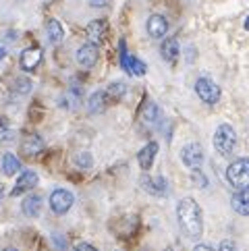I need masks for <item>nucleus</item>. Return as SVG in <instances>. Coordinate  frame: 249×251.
<instances>
[{
  "instance_id": "obj_1",
  "label": "nucleus",
  "mask_w": 249,
  "mask_h": 251,
  "mask_svg": "<svg viewBox=\"0 0 249 251\" xmlns=\"http://www.w3.org/2000/svg\"><path fill=\"white\" fill-rule=\"evenodd\" d=\"M176 218H179L181 228L185 230V235H189L191 239H199L203 232V218H201V210L195 200L185 197L179 201L176 208Z\"/></svg>"
},
{
  "instance_id": "obj_8",
  "label": "nucleus",
  "mask_w": 249,
  "mask_h": 251,
  "mask_svg": "<svg viewBox=\"0 0 249 251\" xmlns=\"http://www.w3.org/2000/svg\"><path fill=\"white\" fill-rule=\"evenodd\" d=\"M35 185H38V175H35L33 170H23V173L19 175V178H17L15 187H13V195H21L25 191L33 189Z\"/></svg>"
},
{
  "instance_id": "obj_17",
  "label": "nucleus",
  "mask_w": 249,
  "mask_h": 251,
  "mask_svg": "<svg viewBox=\"0 0 249 251\" xmlns=\"http://www.w3.org/2000/svg\"><path fill=\"white\" fill-rule=\"evenodd\" d=\"M230 205L237 214L241 216H249V191H237L230 200Z\"/></svg>"
},
{
  "instance_id": "obj_19",
  "label": "nucleus",
  "mask_w": 249,
  "mask_h": 251,
  "mask_svg": "<svg viewBox=\"0 0 249 251\" xmlns=\"http://www.w3.org/2000/svg\"><path fill=\"white\" fill-rule=\"evenodd\" d=\"M46 31H48V38L52 44H58V42H62V38H65V29H62V25L56 19H50L46 23Z\"/></svg>"
},
{
  "instance_id": "obj_20",
  "label": "nucleus",
  "mask_w": 249,
  "mask_h": 251,
  "mask_svg": "<svg viewBox=\"0 0 249 251\" xmlns=\"http://www.w3.org/2000/svg\"><path fill=\"white\" fill-rule=\"evenodd\" d=\"M19 168H21V162H19V158L13 156V154H6L2 158V173L8 175V176H13L19 173Z\"/></svg>"
},
{
  "instance_id": "obj_35",
  "label": "nucleus",
  "mask_w": 249,
  "mask_h": 251,
  "mask_svg": "<svg viewBox=\"0 0 249 251\" xmlns=\"http://www.w3.org/2000/svg\"><path fill=\"white\" fill-rule=\"evenodd\" d=\"M166 251H173V249H166Z\"/></svg>"
},
{
  "instance_id": "obj_23",
  "label": "nucleus",
  "mask_w": 249,
  "mask_h": 251,
  "mask_svg": "<svg viewBox=\"0 0 249 251\" xmlns=\"http://www.w3.org/2000/svg\"><path fill=\"white\" fill-rule=\"evenodd\" d=\"M156 119H158V106L154 102H148L146 110H144V121L152 125V123H156Z\"/></svg>"
},
{
  "instance_id": "obj_26",
  "label": "nucleus",
  "mask_w": 249,
  "mask_h": 251,
  "mask_svg": "<svg viewBox=\"0 0 249 251\" xmlns=\"http://www.w3.org/2000/svg\"><path fill=\"white\" fill-rule=\"evenodd\" d=\"M17 87H19L21 94H27L31 89V81H29V79H19V81H17Z\"/></svg>"
},
{
  "instance_id": "obj_24",
  "label": "nucleus",
  "mask_w": 249,
  "mask_h": 251,
  "mask_svg": "<svg viewBox=\"0 0 249 251\" xmlns=\"http://www.w3.org/2000/svg\"><path fill=\"white\" fill-rule=\"evenodd\" d=\"M191 178H193V183H195V185H198V187H201V189H203V187L208 185L206 176L201 175V170H199V168H193V173H191Z\"/></svg>"
},
{
  "instance_id": "obj_2",
  "label": "nucleus",
  "mask_w": 249,
  "mask_h": 251,
  "mask_svg": "<svg viewBox=\"0 0 249 251\" xmlns=\"http://www.w3.org/2000/svg\"><path fill=\"white\" fill-rule=\"evenodd\" d=\"M228 183L239 191H249V160L239 158L226 168Z\"/></svg>"
},
{
  "instance_id": "obj_34",
  "label": "nucleus",
  "mask_w": 249,
  "mask_h": 251,
  "mask_svg": "<svg viewBox=\"0 0 249 251\" xmlns=\"http://www.w3.org/2000/svg\"><path fill=\"white\" fill-rule=\"evenodd\" d=\"M2 251H19V249H13V247H6V249H2Z\"/></svg>"
},
{
  "instance_id": "obj_32",
  "label": "nucleus",
  "mask_w": 249,
  "mask_h": 251,
  "mask_svg": "<svg viewBox=\"0 0 249 251\" xmlns=\"http://www.w3.org/2000/svg\"><path fill=\"white\" fill-rule=\"evenodd\" d=\"M2 189H4V187L0 185V201H2V195H4V191H2Z\"/></svg>"
},
{
  "instance_id": "obj_25",
  "label": "nucleus",
  "mask_w": 249,
  "mask_h": 251,
  "mask_svg": "<svg viewBox=\"0 0 249 251\" xmlns=\"http://www.w3.org/2000/svg\"><path fill=\"white\" fill-rule=\"evenodd\" d=\"M52 243H54V247L58 249V251H67V239L62 237V235H52Z\"/></svg>"
},
{
  "instance_id": "obj_31",
  "label": "nucleus",
  "mask_w": 249,
  "mask_h": 251,
  "mask_svg": "<svg viewBox=\"0 0 249 251\" xmlns=\"http://www.w3.org/2000/svg\"><path fill=\"white\" fill-rule=\"evenodd\" d=\"M4 54H6V52H4V48H0V60L4 58Z\"/></svg>"
},
{
  "instance_id": "obj_27",
  "label": "nucleus",
  "mask_w": 249,
  "mask_h": 251,
  "mask_svg": "<svg viewBox=\"0 0 249 251\" xmlns=\"http://www.w3.org/2000/svg\"><path fill=\"white\" fill-rule=\"evenodd\" d=\"M218 251H237V245H235V241H222L220 243V247H218Z\"/></svg>"
},
{
  "instance_id": "obj_6",
  "label": "nucleus",
  "mask_w": 249,
  "mask_h": 251,
  "mask_svg": "<svg viewBox=\"0 0 249 251\" xmlns=\"http://www.w3.org/2000/svg\"><path fill=\"white\" fill-rule=\"evenodd\" d=\"M181 158H183V164L189 166V168H199L203 164V150L199 143H189L185 146L181 151Z\"/></svg>"
},
{
  "instance_id": "obj_5",
  "label": "nucleus",
  "mask_w": 249,
  "mask_h": 251,
  "mask_svg": "<svg viewBox=\"0 0 249 251\" xmlns=\"http://www.w3.org/2000/svg\"><path fill=\"white\" fill-rule=\"evenodd\" d=\"M71 205H73V195H71L67 189H56L52 191L50 195V208L54 214L62 216V214H67L71 210Z\"/></svg>"
},
{
  "instance_id": "obj_10",
  "label": "nucleus",
  "mask_w": 249,
  "mask_h": 251,
  "mask_svg": "<svg viewBox=\"0 0 249 251\" xmlns=\"http://www.w3.org/2000/svg\"><path fill=\"white\" fill-rule=\"evenodd\" d=\"M96 60H98V46H96V44H85V46L79 48L77 62L83 69H92L96 65Z\"/></svg>"
},
{
  "instance_id": "obj_16",
  "label": "nucleus",
  "mask_w": 249,
  "mask_h": 251,
  "mask_svg": "<svg viewBox=\"0 0 249 251\" xmlns=\"http://www.w3.org/2000/svg\"><path fill=\"white\" fill-rule=\"evenodd\" d=\"M110 98H108V92H96L90 96V102H87V106H90V112L92 114H100L106 110V106H108Z\"/></svg>"
},
{
  "instance_id": "obj_7",
  "label": "nucleus",
  "mask_w": 249,
  "mask_h": 251,
  "mask_svg": "<svg viewBox=\"0 0 249 251\" xmlns=\"http://www.w3.org/2000/svg\"><path fill=\"white\" fill-rule=\"evenodd\" d=\"M106 29H108V23H106V19H96L92 21L90 25H87V40H90V44H102L104 38H106Z\"/></svg>"
},
{
  "instance_id": "obj_4",
  "label": "nucleus",
  "mask_w": 249,
  "mask_h": 251,
  "mask_svg": "<svg viewBox=\"0 0 249 251\" xmlns=\"http://www.w3.org/2000/svg\"><path fill=\"white\" fill-rule=\"evenodd\" d=\"M195 94L201 98V102L206 104H216L220 100V87L208 77H201L195 81Z\"/></svg>"
},
{
  "instance_id": "obj_22",
  "label": "nucleus",
  "mask_w": 249,
  "mask_h": 251,
  "mask_svg": "<svg viewBox=\"0 0 249 251\" xmlns=\"http://www.w3.org/2000/svg\"><path fill=\"white\" fill-rule=\"evenodd\" d=\"M75 164H77L79 168H90V166L94 164V158H92L90 151H81V154L75 156Z\"/></svg>"
},
{
  "instance_id": "obj_28",
  "label": "nucleus",
  "mask_w": 249,
  "mask_h": 251,
  "mask_svg": "<svg viewBox=\"0 0 249 251\" xmlns=\"http://www.w3.org/2000/svg\"><path fill=\"white\" fill-rule=\"evenodd\" d=\"M75 251H100V249L92 247L90 243H77V245H75Z\"/></svg>"
},
{
  "instance_id": "obj_11",
  "label": "nucleus",
  "mask_w": 249,
  "mask_h": 251,
  "mask_svg": "<svg viewBox=\"0 0 249 251\" xmlns=\"http://www.w3.org/2000/svg\"><path fill=\"white\" fill-rule=\"evenodd\" d=\"M168 31V21L164 19L162 15H152L148 19V33L152 35V38H162V35H166Z\"/></svg>"
},
{
  "instance_id": "obj_3",
  "label": "nucleus",
  "mask_w": 249,
  "mask_h": 251,
  "mask_svg": "<svg viewBox=\"0 0 249 251\" xmlns=\"http://www.w3.org/2000/svg\"><path fill=\"white\" fill-rule=\"evenodd\" d=\"M214 148L218 150V154L228 156L233 154L237 148V133L230 125H220L214 133Z\"/></svg>"
},
{
  "instance_id": "obj_12",
  "label": "nucleus",
  "mask_w": 249,
  "mask_h": 251,
  "mask_svg": "<svg viewBox=\"0 0 249 251\" xmlns=\"http://www.w3.org/2000/svg\"><path fill=\"white\" fill-rule=\"evenodd\" d=\"M42 60V50L40 48H27L21 54V69L23 71H33Z\"/></svg>"
},
{
  "instance_id": "obj_18",
  "label": "nucleus",
  "mask_w": 249,
  "mask_h": 251,
  "mask_svg": "<svg viewBox=\"0 0 249 251\" xmlns=\"http://www.w3.org/2000/svg\"><path fill=\"white\" fill-rule=\"evenodd\" d=\"M160 52H162V56L166 62H174L176 58H179V42H176V38H168L162 42V48H160Z\"/></svg>"
},
{
  "instance_id": "obj_13",
  "label": "nucleus",
  "mask_w": 249,
  "mask_h": 251,
  "mask_svg": "<svg viewBox=\"0 0 249 251\" xmlns=\"http://www.w3.org/2000/svg\"><path fill=\"white\" fill-rule=\"evenodd\" d=\"M44 148H46V143H44V139L40 135H27V137H25V141H23V146H21L23 154H27V156L42 154Z\"/></svg>"
},
{
  "instance_id": "obj_15",
  "label": "nucleus",
  "mask_w": 249,
  "mask_h": 251,
  "mask_svg": "<svg viewBox=\"0 0 249 251\" xmlns=\"http://www.w3.org/2000/svg\"><path fill=\"white\" fill-rule=\"evenodd\" d=\"M40 212H42V197L40 195H27L25 197V201H23V214L27 218H35V216H40Z\"/></svg>"
},
{
  "instance_id": "obj_9",
  "label": "nucleus",
  "mask_w": 249,
  "mask_h": 251,
  "mask_svg": "<svg viewBox=\"0 0 249 251\" xmlns=\"http://www.w3.org/2000/svg\"><path fill=\"white\" fill-rule=\"evenodd\" d=\"M141 185H144V189L148 191V193H152V195H156V197H162V195H166L168 193V183H166V178H162V176H158V178H152V176H144L141 178Z\"/></svg>"
},
{
  "instance_id": "obj_29",
  "label": "nucleus",
  "mask_w": 249,
  "mask_h": 251,
  "mask_svg": "<svg viewBox=\"0 0 249 251\" xmlns=\"http://www.w3.org/2000/svg\"><path fill=\"white\" fill-rule=\"evenodd\" d=\"M110 2V0H90V4L92 6H98V8H102V6H106V4H108Z\"/></svg>"
},
{
  "instance_id": "obj_30",
  "label": "nucleus",
  "mask_w": 249,
  "mask_h": 251,
  "mask_svg": "<svg viewBox=\"0 0 249 251\" xmlns=\"http://www.w3.org/2000/svg\"><path fill=\"white\" fill-rule=\"evenodd\" d=\"M193 251H214V249H212L210 245H203V243H201V245H195Z\"/></svg>"
},
{
  "instance_id": "obj_14",
  "label": "nucleus",
  "mask_w": 249,
  "mask_h": 251,
  "mask_svg": "<svg viewBox=\"0 0 249 251\" xmlns=\"http://www.w3.org/2000/svg\"><path fill=\"white\" fill-rule=\"evenodd\" d=\"M156 154H158V143L149 141L148 146L139 151V156H137L139 166L144 168V170H149V168H152V164H154V156H156Z\"/></svg>"
},
{
  "instance_id": "obj_33",
  "label": "nucleus",
  "mask_w": 249,
  "mask_h": 251,
  "mask_svg": "<svg viewBox=\"0 0 249 251\" xmlns=\"http://www.w3.org/2000/svg\"><path fill=\"white\" fill-rule=\"evenodd\" d=\"M245 29L249 31V17H247V19H245Z\"/></svg>"
},
{
  "instance_id": "obj_21",
  "label": "nucleus",
  "mask_w": 249,
  "mask_h": 251,
  "mask_svg": "<svg viewBox=\"0 0 249 251\" xmlns=\"http://www.w3.org/2000/svg\"><path fill=\"white\" fill-rule=\"evenodd\" d=\"M124 92H127L124 83L123 81H117V83H112L108 87V98H110V100H121V98L124 96Z\"/></svg>"
}]
</instances>
